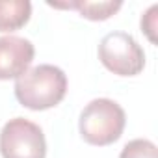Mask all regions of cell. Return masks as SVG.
<instances>
[{
  "label": "cell",
  "mask_w": 158,
  "mask_h": 158,
  "mask_svg": "<svg viewBox=\"0 0 158 158\" xmlns=\"http://www.w3.org/2000/svg\"><path fill=\"white\" fill-rule=\"evenodd\" d=\"M34 45L19 35L0 37V80L19 78L34 60Z\"/></svg>",
  "instance_id": "obj_5"
},
{
  "label": "cell",
  "mask_w": 158,
  "mask_h": 158,
  "mask_svg": "<svg viewBox=\"0 0 158 158\" xmlns=\"http://www.w3.org/2000/svg\"><path fill=\"white\" fill-rule=\"evenodd\" d=\"M32 15L28 0H0V32H13L23 28Z\"/></svg>",
  "instance_id": "obj_6"
},
{
  "label": "cell",
  "mask_w": 158,
  "mask_h": 158,
  "mask_svg": "<svg viewBox=\"0 0 158 158\" xmlns=\"http://www.w3.org/2000/svg\"><path fill=\"white\" fill-rule=\"evenodd\" d=\"M67 93V76L56 65H37L15 80L17 101L30 110H47L63 101Z\"/></svg>",
  "instance_id": "obj_1"
},
{
  "label": "cell",
  "mask_w": 158,
  "mask_h": 158,
  "mask_svg": "<svg viewBox=\"0 0 158 158\" xmlns=\"http://www.w3.org/2000/svg\"><path fill=\"white\" fill-rule=\"evenodd\" d=\"M156 13H158V6H151V10L141 17V30L147 34V37L151 39V43H156Z\"/></svg>",
  "instance_id": "obj_9"
},
{
  "label": "cell",
  "mask_w": 158,
  "mask_h": 158,
  "mask_svg": "<svg viewBox=\"0 0 158 158\" xmlns=\"http://www.w3.org/2000/svg\"><path fill=\"white\" fill-rule=\"evenodd\" d=\"M48 6L54 8H69V10H76L82 17L91 19V21H106L110 19L114 13L119 11V8L123 6V2L119 0H110V2H88V0H74V2H48Z\"/></svg>",
  "instance_id": "obj_7"
},
{
  "label": "cell",
  "mask_w": 158,
  "mask_h": 158,
  "mask_svg": "<svg viewBox=\"0 0 158 158\" xmlns=\"http://www.w3.org/2000/svg\"><path fill=\"white\" fill-rule=\"evenodd\" d=\"M119 158H158V151L149 139H132L123 147Z\"/></svg>",
  "instance_id": "obj_8"
},
{
  "label": "cell",
  "mask_w": 158,
  "mask_h": 158,
  "mask_svg": "<svg viewBox=\"0 0 158 158\" xmlns=\"http://www.w3.org/2000/svg\"><path fill=\"white\" fill-rule=\"evenodd\" d=\"M125 110L112 99H95L80 114V134L91 145H110L125 130Z\"/></svg>",
  "instance_id": "obj_2"
},
{
  "label": "cell",
  "mask_w": 158,
  "mask_h": 158,
  "mask_svg": "<svg viewBox=\"0 0 158 158\" xmlns=\"http://www.w3.org/2000/svg\"><path fill=\"white\" fill-rule=\"evenodd\" d=\"M99 60L119 76H136L145 67V54L130 34L112 32L99 45Z\"/></svg>",
  "instance_id": "obj_3"
},
{
  "label": "cell",
  "mask_w": 158,
  "mask_h": 158,
  "mask_svg": "<svg viewBox=\"0 0 158 158\" xmlns=\"http://www.w3.org/2000/svg\"><path fill=\"white\" fill-rule=\"evenodd\" d=\"M0 152L4 158H45V134L24 117L10 119L0 132Z\"/></svg>",
  "instance_id": "obj_4"
}]
</instances>
